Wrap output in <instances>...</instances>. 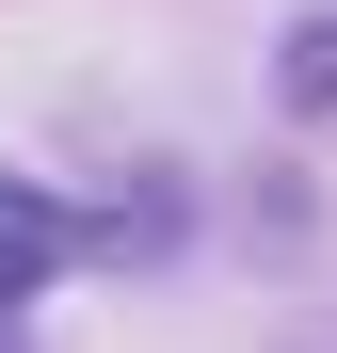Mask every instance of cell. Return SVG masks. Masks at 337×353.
Instances as JSON below:
<instances>
[{"instance_id": "cell-1", "label": "cell", "mask_w": 337, "mask_h": 353, "mask_svg": "<svg viewBox=\"0 0 337 353\" xmlns=\"http://www.w3.org/2000/svg\"><path fill=\"white\" fill-rule=\"evenodd\" d=\"M48 273H65V209H48L32 176H0V305H32Z\"/></svg>"}]
</instances>
